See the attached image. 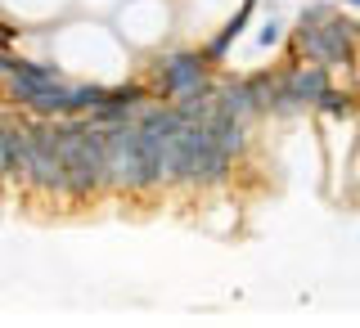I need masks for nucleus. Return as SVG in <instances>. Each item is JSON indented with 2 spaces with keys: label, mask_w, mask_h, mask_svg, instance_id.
I'll return each instance as SVG.
<instances>
[{
  "label": "nucleus",
  "mask_w": 360,
  "mask_h": 328,
  "mask_svg": "<svg viewBox=\"0 0 360 328\" xmlns=\"http://www.w3.org/2000/svg\"><path fill=\"white\" fill-rule=\"evenodd\" d=\"M333 14H338L333 5H307V9H302V18H297V22H324V18H333Z\"/></svg>",
  "instance_id": "obj_10"
},
{
  "label": "nucleus",
  "mask_w": 360,
  "mask_h": 328,
  "mask_svg": "<svg viewBox=\"0 0 360 328\" xmlns=\"http://www.w3.org/2000/svg\"><path fill=\"white\" fill-rule=\"evenodd\" d=\"M248 18H252V0H248V5L239 9V14H234V18H230V27H225V32H221V37H212L207 45H202V54H207V59H212V63H221V59H225V54H230V45H234V37H239V32L248 27Z\"/></svg>",
  "instance_id": "obj_8"
},
{
  "label": "nucleus",
  "mask_w": 360,
  "mask_h": 328,
  "mask_svg": "<svg viewBox=\"0 0 360 328\" xmlns=\"http://www.w3.org/2000/svg\"><path fill=\"white\" fill-rule=\"evenodd\" d=\"M22 135V185L41 189L50 198H63V180H59V140H54V122L50 117H18Z\"/></svg>",
  "instance_id": "obj_2"
},
{
  "label": "nucleus",
  "mask_w": 360,
  "mask_h": 328,
  "mask_svg": "<svg viewBox=\"0 0 360 328\" xmlns=\"http://www.w3.org/2000/svg\"><path fill=\"white\" fill-rule=\"evenodd\" d=\"M257 41H262V45H279V22L270 18L266 27H262V37H257Z\"/></svg>",
  "instance_id": "obj_11"
},
{
  "label": "nucleus",
  "mask_w": 360,
  "mask_h": 328,
  "mask_svg": "<svg viewBox=\"0 0 360 328\" xmlns=\"http://www.w3.org/2000/svg\"><path fill=\"white\" fill-rule=\"evenodd\" d=\"M202 126H207V117L202 122H180V126L162 140V185H194Z\"/></svg>",
  "instance_id": "obj_4"
},
{
  "label": "nucleus",
  "mask_w": 360,
  "mask_h": 328,
  "mask_svg": "<svg viewBox=\"0 0 360 328\" xmlns=\"http://www.w3.org/2000/svg\"><path fill=\"white\" fill-rule=\"evenodd\" d=\"M356 41H360V27L347 22L342 14H333L324 22H297L288 50H292V59H311V63H324V67H352Z\"/></svg>",
  "instance_id": "obj_1"
},
{
  "label": "nucleus",
  "mask_w": 360,
  "mask_h": 328,
  "mask_svg": "<svg viewBox=\"0 0 360 328\" xmlns=\"http://www.w3.org/2000/svg\"><path fill=\"white\" fill-rule=\"evenodd\" d=\"M234 157L230 149H221L217 144V135H212L207 126H202V149H198V171H194V185H202V189H217V185H225L230 180V171H234Z\"/></svg>",
  "instance_id": "obj_6"
},
{
  "label": "nucleus",
  "mask_w": 360,
  "mask_h": 328,
  "mask_svg": "<svg viewBox=\"0 0 360 328\" xmlns=\"http://www.w3.org/2000/svg\"><path fill=\"white\" fill-rule=\"evenodd\" d=\"M311 112H320V117H333V122H347L356 112V95H347V90H338V86H329L320 99L311 104Z\"/></svg>",
  "instance_id": "obj_9"
},
{
  "label": "nucleus",
  "mask_w": 360,
  "mask_h": 328,
  "mask_svg": "<svg viewBox=\"0 0 360 328\" xmlns=\"http://www.w3.org/2000/svg\"><path fill=\"white\" fill-rule=\"evenodd\" d=\"M356 95H360V72H356Z\"/></svg>",
  "instance_id": "obj_13"
},
{
  "label": "nucleus",
  "mask_w": 360,
  "mask_h": 328,
  "mask_svg": "<svg viewBox=\"0 0 360 328\" xmlns=\"http://www.w3.org/2000/svg\"><path fill=\"white\" fill-rule=\"evenodd\" d=\"M217 86L212 81V59L202 50H172L162 54V63H158V90H162L167 99H189V95H207V90Z\"/></svg>",
  "instance_id": "obj_3"
},
{
  "label": "nucleus",
  "mask_w": 360,
  "mask_h": 328,
  "mask_svg": "<svg viewBox=\"0 0 360 328\" xmlns=\"http://www.w3.org/2000/svg\"><path fill=\"white\" fill-rule=\"evenodd\" d=\"M342 5H352V9H360V0H342Z\"/></svg>",
  "instance_id": "obj_12"
},
{
  "label": "nucleus",
  "mask_w": 360,
  "mask_h": 328,
  "mask_svg": "<svg viewBox=\"0 0 360 328\" xmlns=\"http://www.w3.org/2000/svg\"><path fill=\"white\" fill-rule=\"evenodd\" d=\"M212 104L234 112V117H243V122H262L266 117V108H262V99L252 95V81H248V77H239V81H217L212 86Z\"/></svg>",
  "instance_id": "obj_7"
},
{
  "label": "nucleus",
  "mask_w": 360,
  "mask_h": 328,
  "mask_svg": "<svg viewBox=\"0 0 360 328\" xmlns=\"http://www.w3.org/2000/svg\"><path fill=\"white\" fill-rule=\"evenodd\" d=\"M333 67H324V63H311V59H297V63H288V67H279V81H284V90L292 99H297L302 108L311 112V104L324 95V90L333 86Z\"/></svg>",
  "instance_id": "obj_5"
}]
</instances>
